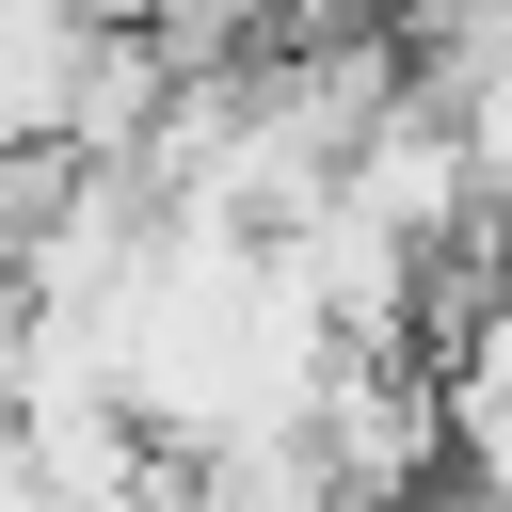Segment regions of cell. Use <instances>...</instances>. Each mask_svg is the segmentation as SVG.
<instances>
[{
	"label": "cell",
	"instance_id": "6da1fadb",
	"mask_svg": "<svg viewBox=\"0 0 512 512\" xmlns=\"http://www.w3.org/2000/svg\"><path fill=\"white\" fill-rule=\"evenodd\" d=\"M464 512H480V496H464ZM496 512H512V496H496Z\"/></svg>",
	"mask_w": 512,
	"mask_h": 512
}]
</instances>
